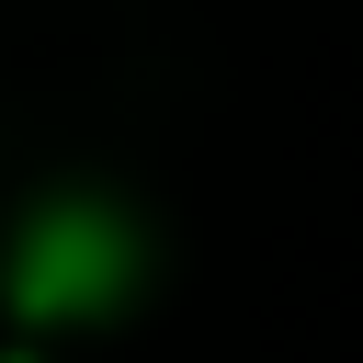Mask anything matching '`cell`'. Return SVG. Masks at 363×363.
<instances>
[{
  "label": "cell",
  "mask_w": 363,
  "mask_h": 363,
  "mask_svg": "<svg viewBox=\"0 0 363 363\" xmlns=\"http://www.w3.org/2000/svg\"><path fill=\"white\" fill-rule=\"evenodd\" d=\"M113 284H125V227L113 216H45L11 261V295L34 318H91Z\"/></svg>",
  "instance_id": "cell-1"
}]
</instances>
